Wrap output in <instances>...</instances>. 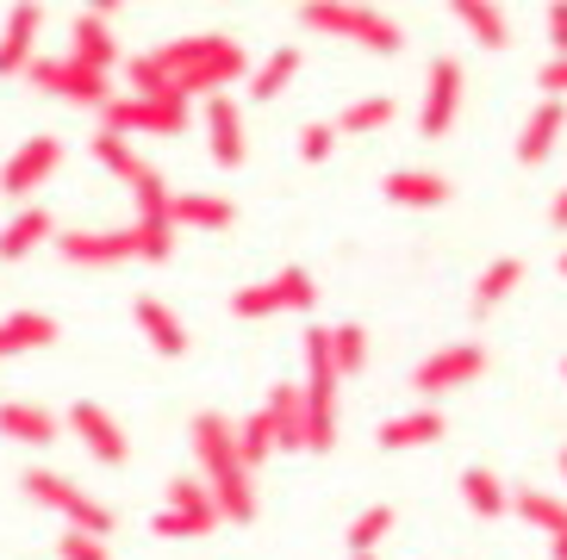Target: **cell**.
I'll list each match as a JSON object with an SVG mask.
<instances>
[{
	"instance_id": "cell-27",
	"label": "cell",
	"mask_w": 567,
	"mask_h": 560,
	"mask_svg": "<svg viewBox=\"0 0 567 560\" xmlns=\"http://www.w3.org/2000/svg\"><path fill=\"white\" fill-rule=\"evenodd\" d=\"M218 523H225V517H218V505H213V498H200V505H168V511L156 517V536L194 542V536H213Z\"/></svg>"
},
{
	"instance_id": "cell-1",
	"label": "cell",
	"mask_w": 567,
	"mask_h": 560,
	"mask_svg": "<svg viewBox=\"0 0 567 560\" xmlns=\"http://www.w3.org/2000/svg\"><path fill=\"white\" fill-rule=\"evenodd\" d=\"M250 69L244 44L237 38H182V44H163L151 56H137L125 75H132L137 100H156V94H206L213 100L218 87H231L237 75Z\"/></svg>"
},
{
	"instance_id": "cell-10",
	"label": "cell",
	"mask_w": 567,
	"mask_h": 560,
	"mask_svg": "<svg viewBox=\"0 0 567 560\" xmlns=\"http://www.w3.org/2000/svg\"><path fill=\"white\" fill-rule=\"evenodd\" d=\"M337 386H343V374H337V355H331V330L324 324H312L306 330V412L324 424L331 417V405H337Z\"/></svg>"
},
{
	"instance_id": "cell-3",
	"label": "cell",
	"mask_w": 567,
	"mask_h": 560,
	"mask_svg": "<svg viewBox=\"0 0 567 560\" xmlns=\"http://www.w3.org/2000/svg\"><path fill=\"white\" fill-rule=\"evenodd\" d=\"M19 492L38 498V505H51L56 517H69V529L113 536V511H106V505H94V498H87L75 479H63V474H25V479H19Z\"/></svg>"
},
{
	"instance_id": "cell-43",
	"label": "cell",
	"mask_w": 567,
	"mask_h": 560,
	"mask_svg": "<svg viewBox=\"0 0 567 560\" xmlns=\"http://www.w3.org/2000/svg\"><path fill=\"white\" fill-rule=\"evenodd\" d=\"M536 82H543V94H549V100H561V94H567V63H555V56H549Z\"/></svg>"
},
{
	"instance_id": "cell-21",
	"label": "cell",
	"mask_w": 567,
	"mask_h": 560,
	"mask_svg": "<svg viewBox=\"0 0 567 560\" xmlns=\"http://www.w3.org/2000/svg\"><path fill=\"white\" fill-rule=\"evenodd\" d=\"M38 25H44L38 7H13V13H7V32H0V75H19V69L38 63V56H32Z\"/></svg>"
},
{
	"instance_id": "cell-24",
	"label": "cell",
	"mask_w": 567,
	"mask_h": 560,
	"mask_svg": "<svg viewBox=\"0 0 567 560\" xmlns=\"http://www.w3.org/2000/svg\"><path fill=\"white\" fill-rule=\"evenodd\" d=\"M137 330L151 336L156 355H187V324L168 312L163 299H137Z\"/></svg>"
},
{
	"instance_id": "cell-13",
	"label": "cell",
	"mask_w": 567,
	"mask_h": 560,
	"mask_svg": "<svg viewBox=\"0 0 567 560\" xmlns=\"http://www.w3.org/2000/svg\"><path fill=\"white\" fill-rule=\"evenodd\" d=\"M69 429L87 443V455H94V462H106V467H125V462H132L125 429H118L113 417L101 412V405H87V398H82V405H69Z\"/></svg>"
},
{
	"instance_id": "cell-15",
	"label": "cell",
	"mask_w": 567,
	"mask_h": 560,
	"mask_svg": "<svg viewBox=\"0 0 567 560\" xmlns=\"http://www.w3.org/2000/svg\"><path fill=\"white\" fill-rule=\"evenodd\" d=\"M69 56H75L82 69H94V75H106V69L118 63L113 19L106 13H75V25H69Z\"/></svg>"
},
{
	"instance_id": "cell-25",
	"label": "cell",
	"mask_w": 567,
	"mask_h": 560,
	"mask_svg": "<svg viewBox=\"0 0 567 560\" xmlns=\"http://www.w3.org/2000/svg\"><path fill=\"white\" fill-rule=\"evenodd\" d=\"M517 287H524V262H517V256H499V262H493L481 280H474L467 305H474V318H486L493 305H505V299H512Z\"/></svg>"
},
{
	"instance_id": "cell-20",
	"label": "cell",
	"mask_w": 567,
	"mask_h": 560,
	"mask_svg": "<svg viewBox=\"0 0 567 560\" xmlns=\"http://www.w3.org/2000/svg\"><path fill=\"white\" fill-rule=\"evenodd\" d=\"M0 436H7V443H25V448H51L56 443V417L44 412V405L7 398V405H0Z\"/></svg>"
},
{
	"instance_id": "cell-34",
	"label": "cell",
	"mask_w": 567,
	"mask_h": 560,
	"mask_svg": "<svg viewBox=\"0 0 567 560\" xmlns=\"http://www.w3.org/2000/svg\"><path fill=\"white\" fill-rule=\"evenodd\" d=\"M293 75H300V44H281V50H275V56H268V63L250 75V100H275L287 82H293Z\"/></svg>"
},
{
	"instance_id": "cell-47",
	"label": "cell",
	"mask_w": 567,
	"mask_h": 560,
	"mask_svg": "<svg viewBox=\"0 0 567 560\" xmlns=\"http://www.w3.org/2000/svg\"><path fill=\"white\" fill-rule=\"evenodd\" d=\"M561 479H567V448H561Z\"/></svg>"
},
{
	"instance_id": "cell-46",
	"label": "cell",
	"mask_w": 567,
	"mask_h": 560,
	"mask_svg": "<svg viewBox=\"0 0 567 560\" xmlns=\"http://www.w3.org/2000/svg\"><path fill=\"white\" fill-rule=\"evenodd\" d=\"M350 560H381V554H350Z\"/></svg>"
},
{
	"instance_id": "cell-38",
	"label": "cell",
	"mask_w": 567,
	"mask_h": 560,
	"mask_svg": "<svg viewBox=\"0 0 567 560\" xmlns=\"http://www.w3.org/2000/svg\"><path fill=\"white\" fill-rule=\"evenodd\" d=\"M137 256H144V262H168V256H175V218L168 212L137 218Z\"/></svg>"
},
{
	"instance_id": "cell-11",
	"label": "cell",
	"mask_w": 567,
	"mask_h": 560,
	"mask_svg": "<svg viewBox=\"0 0 567 560\" xmlns=\"http://www.w3.org/2000/svg\"><path fill=\"white\" fill-rule=\"evenodd\" d=\"M56 249H63L69 262H82V268L137 262V225H118V231H63Z\"/></svg>"
},
{
	"instance_id": "cell-35",
	"label": "cell",
	"mask_w": 567,
	"mask_h": 560,
	"mask_svg": "<svg viewBox=\"0 0 567 560\" xmlns=\"http://www.w3.org/2000/svg\"><path fill=\"white\" fill-rule=\"evenodd\" d=\"M275 448H281V436H275V417H268V412H256L250 424H237V455H244V467H250V474L268 462V455H275Z\"/></svg>"
},
{
	"instance_id": "cell-32",
	"label": "cell",
	"mask_w": 567,
	"mask_h": 560,
	"mask_svg": "<svg viewBox=\"0 0 567 560\" xmlns=\"http://www.w3.org/2000/svg\"><path fill=\"white\" fill-rule=\"evenodd\" d=\"M213 505L225 523H250L256 517V486H250V467H237V474L213 479Z\"/></svg>"
},
{
	"instance_id": "cell-18",
	"label": "cell",
	"mask_w": 567,
	"mask_h": 560,
	"mask_svg": "<svg viewBox=\"0 0 567 560\" xmlns=\"http://www.w3.org/2000/svg\"><path fill=\"white\" fill-rule=\"evenodd\" d=\"M374 443H381L386 455H405V448H431V443H443V412H431V405H417V412L386 417Z\"/></svg>"
},
{
	"instance_id": "cell-6",
	"label": "cell",
	"mask_w": 567,
	"mask_h": 560,
	"mask_svg": "<svg viewBox=\"0 0 567 560\" xmlns=\"http://www.w3.org/2000/svg\"><path fill=\"white\" fill-rule=\"evenodd\" d=\"M56 163H63V137H32V144H19L13 156H7V168H0V194L13 199V206H32V194L56 175Z\"/></svg>"
},
{
	"instance_id": "cell-31",
	"label": "cell",
	"mask_w": 567,
	"mask_h": 560,
	"mask_svg": "<svg viewBox=\"0 0 567 560\" xmlns=\"http://www.w3.org/2000/svg\"><path fill=\"white\" fill-rule=\"evenodd\" d=\"M94 163H101L106 175H118L125 187H137L144 175H151V163H144V156H137L118 132H94Z\"/></svg>"
},
{
	"instance_id": "cell-5",
	"label": "cell",
	"mask_w": 567,
	"mask_h": 560,
	"mask_svg": "<svg viewBox=\"0 0 567 560\" xmlns=\"http://www.w3.org/2000/svg\"><path fill=\"white\" fill-rule=\"evenodd\" d=\"M44 94H56V100H69V106H94V113H106L113 106V87H106V75H94V69H82L75 56H38L32 69H25Z\"/></svg>"
},
{
	"instance_id": "cell-4",
	"label": "cell",
	"mask_w": 567,
	"mask_h": 560,
	"mask_svg": "<svg viewBox=\"0 0 567 560\" xmlns=\"http://www.w3.org/2000/svg\"><path fill=\"white\" fill-rule=\"evenodd\" d=\"M312 274L306 268H281L275 280H256V287H237L231 293V312L237 318H275V312H312Z\"/></svg>"
},
{
	"instance_id": "cell-30",
	"label": "cell",
	"mask_w": 567,
	"mask_h": 560,
	"mask_svg": "<svg viewBox=\"0 0 567 560\" xmlns=\"http://www.w3.org/2000/svg\"><path fill=\"white\" fill-rule=\"evenodd\" d=\"M512 511L524 517V523H536L543 536H567V498L561 492H536V486H524V492H512Z\"/></svg>"
},
{
	"instance_id": "cell-48",
	"label": "cell",
	"mask_w": 567,
	"mask_h": 560,
	"mask_svg": "<svg viewBox=\"0 0 567 560\" xmlns=\"http://www.w3.org/2000/svg\"><path fill=\"white\" fill-rule=\"evenodd\" d=\"M561 274H567V249H561Z\"/></svg>"
},
{
	"instance_id": "cell-16",
	"label": "cell",
	"mask_w": 567,
	"mask_h": 560,
	"mask_svg": "<svg viewBox=\"0 0 567 560\" xmlns=\"http://www.w3.org/2000/svg\"><path fill=\"white\" fill-rule=\"evenodd\" d=\"M393 206H405V212H436V206H450V182L436 175V168H393L381 187Z\"/></svg>"
},
{
	"instance_id": "cell-7",
	"label": "cell",
	"mask_w": 567,
	"mask_h": 560,
	"mask_svg": "<svg viewBox=\"0 0 567 560\" xmlns=\"http://www.w3.org/2000/svg\"><path fill=\"white\" fill-rule=\"evenodd\" d=\"M187 125V100L182 94H156V100H113L101 113V132H118V137H132V132H182Z\"/></svg>"
},
{
	"instance_id": "cell-22",
	"label": "cell",
	"mask_w": 567,
	"mask_h": 560,
	"mask_svg": "<svg viewBox=\"0 0 567 560\" xmlns=\"http://www.w3.org/2000/svg\"><path fill=\"white\" fill-rule=\"evenodd\" d=\"M38 243H51V212H44V206H19V212L0 225V262H19V256H32Z\"/></svg>"
},
{
	"instance_id": "cell-39",
	"label": "cell",
	"mask_w": 567,
	"mask_h": 560,
	"mask_svg": "<svg viewBox=\"0 0 567 560\" xmlns=\"http://www.w3.org/2000/svg\"><path fill=\"white\" fill-rule=\"evenodd\" d=\"M337 137H343L337 132V118H312V125L300 132V156L306 163H324V156H337Z\"/></svg>"
},
{
	"instance_id": "cell-41",
	"label": "cell",
	"mask_w": 567,
	"mask_h": 560,
	"mask_svg": "<svg viewBox=\"0 0 567 560\" xmlns=\"http://www.w3.org/2000/svg\"><path fill=\"white\" fill-rule=\"evenodd\" d=\"M543 25H549V50H555V63H567V0L543 13Z\"/></svg>"
},
{
	"instance_id": "cell-2",
	"label": "cell",
	"mask_w": 567,
	"mask_h": 560,
	"mask_svg": "<svg viewBox=\"0 0 567 560\" xmlns=\"http://www.w3.org/2000/svg\"><path fill=\"white\" fill-rule=\"evenodd\" d=\"M300 25L306 32H324V38H343L355 50H374V56H393L405 44L400 19L374 13V7H300Z\"/></svg>"
},
{
	"instance_id": "cell-26",
	"label": "cell",
	"mask_w": 567,
	"mask_h": 560,
	"mask_svg": "<svg viewBox=\"0 0 567 560\" xmlns=\"http://www.w3.org/2000/svg\"><path fill=\"white\" fill-rule=\"evenodd\" d=\"M450 13H455V25H467V32L481 38V50H505V44H512V19H505L499 7H486V0H455Z\"/></svg>"
},
{
	"instance_id": "cell-29",
	"label": "cell",
	"mask_w": 567,
	"mask_h": 560,
	"mask_svg": "<svg viewBox=\"0 0 567 560\" xmlns=\"http://www.w3.org/2000/svg\"><path fill=\"white\" fill-rule=\"evenodd\" d=\"M393 113H400V100H393V94H355L350 106L337 113V132H343V137L381 132V125H393Z\"/></svg>"
},
{
	"instance_id": "cell-33",
	"label": "cell",
	"mask_w": 567,
	"mask_h": 560,
	"mask_svg": "<svg viewBox=\"0 0 567 560\" xmlns=\"http://www.w3.org/2000/svg\"><path fill=\"white\" fill-rule=\"evenodd\" d=\"M462 498L474 517H505L512 511V492L499 486V474H486V467H467L462 474Z\"/></svg>"
},
{
	"instance_id": "cell-17",
	"label": "cell",
	"mask_w": 567,
	"mask_h": 560,
	"mask_svg": "<svg viewBox=\"0 0 567 560\" xmlns=\"http://www.w3.org/2000/svg\"><path fill=\"white\" fill-rule=\"evenodd\" d=\"M168 218H175V231H231L237 206L225 194H175L168 199Z\"/></svg>"
},
{
	"instance_id": "cell-42",
	"label": "cell",
	"mask_w": 567,
	"mask_h": 560,
	"mask_svg": "<svg viewBox=\"0 0 567 560\" xmlns=\"http://www.w3.org/2000/svg\"><path fill=\"white\" fill-rule=\"evenodd\" d=\"M200 498H213L206 479H175V486H168V505H200Z\"/></svg>"
},
{
	"instance_id": "cell-37",
	"label": "cell",
	"mask_w": 567,
	"mask_h": 560,
	"mask_svg": "<svg viewBox=\"0 0 567 560\" xmlns=\"http://www.w3.org/2000/svg\"><path fill=\"white\" fill-rule=\"evenodd\" d=\"M386 529H393V505H368V511L350 523L343 542H350V554H381L374 542H386Z\"/></svg>"
},
{
	"instance_id": "cell-44",
	"label": "cell",
	"mask_w": 567,
	"mask_h": 560,
	"mask_svg": "<svg viewBox=\"0 0 567 560\" xmlns=\"http://www.w3.org/2000/svg\"><path fill=\"white\" fill-rule=\"evenodd\" d=\"M549 225H555V231H567V187L555 194V206H549Z\"/></svg>"
},
{
	"instance_id": "cell-49",
	"label": "cell",
	"mask_w": 567,
	"mask_h": 560,
	"mask_svg": "<svg viewBox=\"0 0 567 560\" xmlns=\"http://www.w3.org/2000/svg\"><path fill=\"white\" fill-rule=\"evenodd\" d=\"M561 374H567V362H561Z\"/></svg>"
},
{
	"instance_id": "cell-19",
	"label": "cell",
	"mask_w": 567,
	"mask_h": 560,
	"mask_svg": "<svg viewBox=\"0 0 567 560\" xmlns=\"http://www.w3.org/2000/svg\"><path fill=\"white\" fill-rule=\"evenodd\" d=\"M561 125H567V100H536L524 113V132H517V163H543L561 137Z\"/></svg>"
},
{
	"instance_id": "cell-45",
	"label": "cell",
	"mask_w": 567,
	"mask_h": 560,
	"mask_svg": "<svg viewBox=\"0 0 567 560\" xmlns=\"http://www.w3.org/2000/svg\"><path fill=\"white\" fill-rule=\"evenodd\" d=\"M549 554H555V560H567V536H555V548H549Z\"/></svg>"
},
{
	"instance_id": "cell-14",
	"label": "cell",
	"mask_w": 567,
	"mask_h": 560,
	"mask_svg": "<svg viewBox=\"0 0 567 560\" xmlns=\"http://www.w3.org/2000/svg\"><path fill=\"white\" fill-rule=\"evenodd\" d=\"M206 149H213L218 168H237L244 163V106L231 94H213L206 100Z\"/></svg>"
},
{
	"instance_id": "cell-36",
	"label": "cell",
	"mask_w": 567,
	"mask_h": 560,
	"mask_svg": "<svg viewBox=\"0 0 567 560\" xmlns=\"http://www.w3.org/2000/svg\"><path fill=\"white\" fill-rule=\"evenodd\" d=\"M331 355H337V374L355 380L368 367V330L362 324H331Z\"/></svg>"
},
{
	"instance_id": "cell-9",
	"label": "cell",
	"mask_w": 567,
	"mask_h": 560,
	"mask_svg": "<svg viewBox=\"0 0 567 560\" xmlns=\"http://www.w3.org/2000/svg\"><path fill=\"white\" fill-rule=\"evenodd\" d=\"M462 113V63L455 56H436L431 63V82H424V106H417V132L424 137H443Z\"/></svg>"
},
{
	"instance_id": "cell-28",
	"label": "cell",
	"mask_w": 567,
	"mask_h": 560,
	"mask_svg": "<svg viewBox=\"0 0 567 560\" xmlns=\"http://www.w3.org/2000/svg\"><path fill=\"white\" fill-rule=\"evenodd\" d=\"M262 412L275 417V436H281V448H306V393H300V386H275Z\"/></svg>"
},
{
	"instance_id": "cell-8",
	"label": "cell",
	"mask_w": 567,
	"mask_h": 560,
	"mask_svg": "<svg viewBox=\"0 0 567 560\" xmlns=\"http://www.w3.org/2000/svg\"><path fill=\"white\" fill-rule=\"evenodd\" d=\"M486 374V349L481 343H450V349H436L431 362L412 374V386L424 398H436V393H455V386H467V380H481Z\"/></svg>"
},
{
	"instance_id": "cell-23",
	"label": "cell",
	"mask_w": 567,
	"mask_h": 560,
	"mask_svg": "<svg viewBox=\"0 0 567 560\" xmlns=\"http://www.w3.org/2000/svg\"><path fill=\"white\" fill-rule=\"evenodd\" d=\"M56 343V318L44 312H7L0 318V362L7 355H25V349H51Z\"/></svg>"
},
{
	"instance_id": "cell-40",
	"label": "cell",
	"mask_w": 567,
	"mask_h": 560,
	"mask_svg": "<svg viewBox=\"0 0 567 560\" xmlns=\"http://www.w3.org/2000/svg\"><path fill=\"white\" fill-rule=\"evenodd\" d=\"M56 560H113V554H106V536H87V529H63V536H56Z\"/></svg>"
},
{
	"instance_id": "cell-12",
	"label": "cell",
	"mask_w": 567,
	"mask_h": 560,
	"mask_svg": "<svg viewBox=\"0 0 567 560\" xmlns=\"http://www.w3.org/2000/svg\"><path fill=\"white\" fill-rule=\"evenodd\" d=\"M187 436H194V455H200V467H206V486L244 467V455H237V424H225L218 412H200Z\"/></svg>"
}]
</instances>
